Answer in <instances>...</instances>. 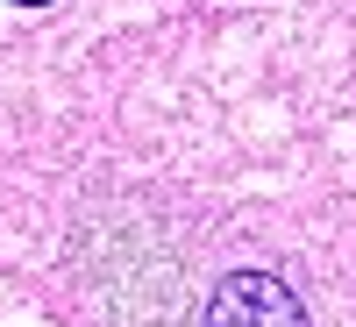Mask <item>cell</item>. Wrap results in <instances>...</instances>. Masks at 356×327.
<instances>
[{
    "label": "cell",
    "mask_w": 356,
    "mask_h": 327,
    "mask_svg": "<svg viewBox=\"0 0 356 327\" xmlns=\"http://www.w3.org/2000/svg\"><path fill=\"white\" fill-rule=\"evenodd\" d=\"M150 242V221H93L79 235V292L107 313V327H171L178 263Z\"/></svg>",
    "instance_id": "obj_1"
},
{
    "label": "cell",
    "mask_w": 356,
    "mask_h": 327,
    "mask_svg": "<svg viewBox=\"0 0 356 327\" xmlns=\"http://www.w3.org/2000/svg\"><path fill=\"white\" fill-rule=\"evenodd\" d=\"M22 8H43V0H22Z\"/></svg>",
    "instance_id": "obj_3"
},
{
    "label": "cell",
    "mask_w": 356,
    "mask_h": 327,
    "mask_svg": "<svg viewBox=\"0 0 356 327\" xmlns=\"http://www.w3.org/2000/svg\"><path fill=\"white\" fill-rule=\"evenodd\" d=\"M200 327H314V313L278 271H228L207 292Z\"/></svg>",
    "instance_id": "obj_2"
}]
</instances>
